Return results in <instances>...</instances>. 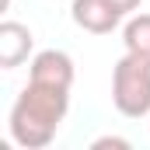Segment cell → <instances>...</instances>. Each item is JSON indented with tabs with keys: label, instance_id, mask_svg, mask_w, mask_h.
Masks as SVG:
<instances>
[{
	"label": "cell",
	"instance_id": "6",
	"mask_svg": "<svg viewBox=\"0 0 150 150\" xmlns=\"http://www.w3.org/2000/svg\"><path fill=\"white\" fill-rule=\"evenodd\" d=\"M122 42H126V52L150 56V14H133L122 28Z\"/></svg>",
	"mask_w": 150,
	"mask_h": 150
},
{
	"label": "cell",
	"instance_id": "2",
	"mask_svg": "<svg viewBox=\"0 0 150 150\" xmlns=\"http://www.w3.org/2000/svg\"><path fill=\"white\" fill-rule=\"evenodd\" d=\"M112 105L126 119L150 115V56L126 52L112 70Z\"/></svg>",
	"mask_w": 150,
	"mask_h": 150
},
{
	"label": "cell",
	"instance_id": "7",
	"mask_svg": "<svg viewBox=\"0 0 150 150\" xmlns=\"http://www.w3.org/2000/svg\"><path fill=\"white\" fill-rule=\"evenodd\" d=\"M91 147H94V150H105V147H119V150H129V140H122V136H101V140H94Z\"/></svg>",
	"mask_w": 150,
	"mask_h": 150
},
{
	"label": "cell",
	"instance_id": "8",
	"mask_svg": "<svg viewBox=\"0 0 150 150\" xmlns=\"http://www.w3.org/2000/svg\"><path fill=\"white\" fill-rule=\"evenodd\" d=\"M140 4H143V0H115V7H119L122 14H133V11H136Z\"/></svg>",
	"mask_w": 150,
	"mask_h": 150
},
{
	"label": "cell",
	"instance_id": "3",
	"mask_svg": "<svg viewBox=\"0 0 150 150\" xmlns=\"http://www.w3.org/2000/svg\"><path fill=\"white\" fill-rule=\"evenodd\" d=\"M70 18H74L77 28H84L91 35H108L119 28V21L126 14L115 7V0H74Z\"/></svg>",
	"mask_w": 150,
	"mask_h": 150
},
{
	"label": "cell",
	"instance_id": "9",
	"mask_svg": "<svg viewBox=\"0 0 150 150\" xmlns=\"http://www.w3.org/2000/svg\"><path fill=\"white\" fill-rule=\"evenodd\" d=\"M0 7H4V11H7V7H11V0H4V4H0Z\"/></svg>",
	"mask_w": 150,
	"mask_h": 150
},
{
	"label": "cell",
	"instance_id": "1",
	"mask_svg": "<svg viewBox=\"0 0 150 150\" xmlns=\"http://www.w3.org/2000/svg\"><path fill=\"white\" fill-rule=\"evenodd\" d=\"M70 108V91L63 87H49V84H38L28 80L14 101V108L7 115V129H11V140L25 150H42L49 147L67 119Z\"/></svg>",
	"mask_w": 150,
	"mask_h": 150
},
{
	"label": "cell",
	"instance_id": "5",
	"mask_svg": "<svg viewBox=\"0 0 150 150\" xmlns=\"http://www.w3.org/2000/svg\"><path fill=\"white\" fill-rule=\"evenodd\" d=\"M35 38H32V28L21 25V21H4L0 25V67L4 70H14L28 59Z\"/></svg>",
	"mask_w": 150,
	"mask_h": 150
},
{
	"label": "cell",
	"instance_id": "4",
	"mask_svg": "<svg viewBox=\"0 0 150 150\" xmlns=\"http://www.w3.org/2000/svg\"><path fill=\"white\" fill-rule=\"evenodd\" d=\"M28 80H38V84L70 91V87H74V59H70L63 49H42V52L32 56Z\"/></svg>",
	"mask_w": 150,
	"mask_h": 150
}]
</instances>
